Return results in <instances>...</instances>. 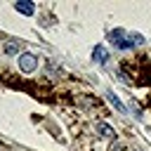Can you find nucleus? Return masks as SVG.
<instances>
[{
	"mask_svg": "<svg viewBox=\"0 0 151 151\" xmlns=\"http://www.w3.org/2000/svg\"><path fill=\"white\" fill-rule=\"evenodd\" d=\"M19 68H21L24 73H33V71L38 68V57H35V54H31V52L19 54Z\"/></svg>",
	"mask_w": 151,
	"mask_h": 151,
	"instance_id": "f257e3e1",
	"label": "nucleus"
},
{
	"mask_svg": "<svg viewBox=\"0 0 151 151\" xmlns=\"http://www.w3.org/2000/svg\"><path fill=\"white\" fill-rule=\"evenodd\" d=\"M14 9H17V12H21V14H26V17H31V14L35 12L33 2H28V0H19V2L14 5Z\"/></svg>",
	"mask_w": 151,
	"mask_h": 151,
	"instance_id": "f03ea898",
	"label": "nucleus"
},
{
	"mask_svg": "<svg viewBox=\"0 0 151 151\" xmlns=\"http://www.w3.org/2000/svg\"><path fill=\"white\" fill-rule=\"evenodd\" d=\"M132 42H134V45H142V42H144V38H142L139 33H134V35H132Z\"/></svg>",
	"mask_w": 151,
	"mask_h": 151,
	"instance_id": "0eeeda50",
	"label": "nucleus"
},
{
	"mask_svg": "<svg viewBox=\"0 0 151 151\" xmlns=\"http://www.w3.org/2000/svg\"><path fill=\"white\" fill-rule=\"evenodd\" d=\"M92 57H94V61H97V64H106V59H109V52H106V47L97 45V47L92 50Z\"/></svg>",
	"mask_w": 151,
	"mask_h": 151,
	"instance_id": "7ed1b4c3",
	"label": "nucleus"
},
{
	"mask_svg": "<svg viewBox=\"0 0 151 151\" xmlns=\"http://www.w3.org/2000/svg\"><path fill=\"white\" fill-rule=\"evenodd\" d=\"M97 132H99V137H106V139H116V130H113L111 125H106V123H99V125H97Z\"/></svg>",
	"mask_w": 151,
	"mask_h": 151,
	"instance_id": "20e7f679",
	"label": "nucleus"
},
{
	"mask_svg": "<svg viewBox=\"0 0 151 151\" xmlns=\"http://www.w3.org/2000/svg\"><path fill=\"white\" fill-rule=\"evenodd\" d=\"M19 47H21V42H17V40H9V42H5V54H19Z\"/></svg>",
	"mask_w": 151,
	"mask_h": 151,
	"instance_id": "423d86ee",
	"label": "nucleus"
},
{
	"mask_svg": "<svg viewBox=\"0 0 151 151\" xmlns=\"http://www.w3.org/2000/svg\"><path fill=\"white\" fill-rule=\"evenodd\" d=\"M106 99L111 101V106H113L116 111H120V113H125V106H123V101H120V99H118V97H116L113 92H109V94H106Z\"/></svg>",
	"mask_w": 151,
	"mask_h": 151,
	"instance_id": "39448f33",
	"label": "nucleus"
}]
</instances>
